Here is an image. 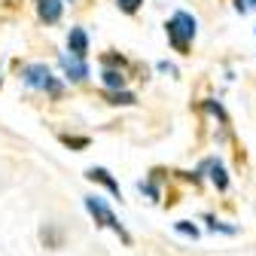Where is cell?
I'll return each mask as SVG.
<instances>
[{"label":"cell","mask_w":256,"mask_h":256,"mask_svg":"<svg viewBox=\"0 0 256 256\" xmlns=\"http://www.w3.org/2000/svg\"><path fill=\"white\" fill-rule=\"evenodd\" d=\"M168 28V40L177 52H186L189 49V40L196 37V18L189 12H174V18L165 24Z\"/></svg>","instance_id":"1"},{"label":"cell","mask_w":256,"mask_h":256,"mask_svg":"<svg viewBox=\"0 0 256 256\" xmlns=\"http://www.w3.org/2000/svg\"><path fill=\"white\" fill-rule=\"evenodd\" d=\"M86 208H88V214L94 216V222H101V226L113 229V232H116V235H119L125 244H132V235H128V232L122 229V222L113 216V210H110V208H107L101 198H94V196H92V198H86Z\"/></svg>","instance_id":"2"},{"label":"cell","mask_w":256,"mask_h":256,"mask_svg":"<svg viewBox=\"0 0 256 256\" xmlns=\"http://www.w3.org/2000/svg\"><path fill=\"white\" fill-rule=\"evenodd\" d=\"M24 82L30 86V88H46L49 94H61V86L52 80V74H49V68L46 64H30V68H24Z\"/></svg>","instance_id":"3"},{"label":"cell","mask_w":256,"mask_h":256,"mask_svg":"<svg viewBox=\"0 0 256 256\" xmlns=\"http://www.w3.org/2000/svg\"><path fill=\"white\" fill-rule=\"evenodd\" d=\"M61 68H64V74H68L70 80H76V82L88 76L86 61H82V58H76V55H61Z\"/></svg>","instance_id":"4"},{"label":"cell","mask_w":256,"mask_h":256,"mask_svg":"<svg viewBox=\"0 0 256 256\" xmlns=\"http://www.w3.org/2000/svg\"><path fill=\"white\" fill-rule=\"evenodd\" d=\"M40 241H43L46 247L58 250V247H64V229L55 226V222H46V226L40 229Z\"/></svg>","instance_id":"5"},{"label":"cell","mask_w":256,"mask_h":256,"mask_svg":"<svg viewBox=\"0 0 256 256\" xmlns=\"http://www.w3.org/2000/svg\"><path fill=\"white\" fill-rule=\"evenodd\" d=\"M86 177H88L92 183H101V186H107V189L113 192V196L119 198V183L113 180V174H110L107 168H88V171H86Z\"/></svg>","instance_id":"6"},{"label":"cell","mask_w":256,"mask_h":256,"mask_svg":"<svg viewBox=\"0 0 256 256\" xmlns=\"http://www.w3.org/2000/svg\"><path fill=\"white\" fill-rule=\"evenodd\" d=\"M61 0H37V12H40V18L43 22H49V24H55L58 18H61Z\"/></svg>","instance_id":"7"},{"label":"cell","mask_w":256,"mask_h":256,"mask_svg":"<svg viewBox=\"0 0 256 256\" xmlns=\"http://www.w3.org/2000/svg\"><path fill=\"white\" fill-rule=\"evenodd\" d=\"M68 46L76 58H82L88 52V37H86V30L82 28H70V34H68Z\"/></svg>","instance_id":"8"},{"label":"cell","mask_w":256,"mask_h":256,"mask_svg":"<svg viewBox=\"0 0 256 256\" xmlns=\"http://www.w3.org/2000/svg\"><path fill=\"white\" fill-rule=\"evenodd\" d=\"M208 168L214 171V174H210V180L216 183V189H226V186H229V177H226V171H222V165H220V162H208Z\"/></svg>","instance_id":"9"},{"label":"cell","mask_w":256,"mask_h":256,"mask_svg":"<svg viewBox=\"0 0 256 256\" xmlns=\"http://www.w3.org/2000/svg\"><path fill=\"white\" fill-rule=\"evenodd\" d=\"M104 82H107L110 88H122V86H125V76L116 74V70H107V74H104Z\"/></svg>","instance_id":"10"},{"label":"cell","mask_w":256,"mask_h":256,"mask_svg":"<svg viewBox=\"0 0 256 256\" xmlns=\"http://www.w3.org/2000/svg\"><path fill=\"white\" fill-rule=\"evenodd\" d=\"M110 104H134V94L132 92H116V94H107Z\"/></svg>","instance_id":"11"},{"label":"cell","mask_w":256,"mask_h":256,"mask_svg":"<svg viewBox=\"0 0 256 256\" xmlns=\"http://www.w3.org/2000/svg\"><path fill=\"white\" fill-rule=\"evenodd\" d=\"M61 140L68 144V146H74V150H86L88 146V138H70V134H64Z\"/></svg>","instance_id":"12"},{"label":"cell","mask_w":256,"mask_h":256,"mask_svg":"<svg viewBox=\"0 0 256 256\" xmlns=\"http://www.w3.org/2000/svg\"><path fill=\"white\" fill-rule=\"evenodd\" d=\"M177 232H180V235H189V238H198V229L192 226V222H186V220L177 222Z\"/></svg>","instance_id":"13"},{"label":"cell","mask_w":256,"mask_h":256,"mask_svg":"<svg viewBox=\"0 0 256 256\" xmlns=\"http://www.w3.org/2000/svg\"><path fill=\"white\" fill-rule=\"evenodd\" d=\"M140 4H144V0H119V10L132 16V12H138V6H140Z\"/></svg>","instance_id":"14"},{"label":"cell","mask_w":256,"mask_h":256,"mask_svg":"<svg viewBox=\"0 0 256 256\" xmlns=\"http://www.w3.org/2000/svg\"><path fill=\"white\" fill-rule=\"evenodd\" d=\"M250 6H256V0H235V10L238 12H247Z\"/></svg>","instance_id":"15"}]
</instances>
